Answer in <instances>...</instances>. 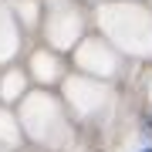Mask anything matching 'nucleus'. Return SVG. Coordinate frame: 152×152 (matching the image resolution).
<instances>
[{
	"mask_svg": "<svg viewBox=\"0 0 152 152\" xmlns=\"http://www.w3.org/2000/svg\"><path fill=\"white\" fill-rule=\"evenodd\" d=\"M149 152H152V149H149Z\"/></svg>",
	"mask_w": 152,
	"mask_h": 152,
	"instance_id": "nucleus-1",
	"label": "nucleus"
}]
</instances>
